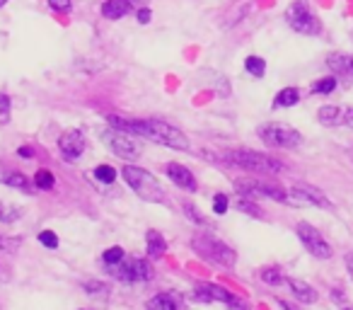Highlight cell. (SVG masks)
<instances>
[{"label": "cell", "mask_w": 353, "mask_h": 310, "mask_svg": "<svg viewBox=\"0 0 353 310\" xmlns=\"http://www.w3.org/2000/svg\"><path fill=\"white\" fill-rule=\"evenodd\" d=\"M123 260H126V252H123L121 247H109V250H104V255H102V262L107 267H117V264H121Z\"/></svg>", "instance_id": "cell-25"}, {"label": "cell", "mask_w": 353, "mask_h": 310, "mask_svg": "<svg viewBox=\"0 0 353 310\" xmlns=\"http://www.w3.org/2000/svg\"><path fill=\"white\" fill-rule=\"evenodd\" d=\"M121 175H123V180H126L128 187H131L141 199L155 202V204L165 202V189H162V184L157 182V177H152L148 170L138 168V165H126Z\"/></svg>", "instance_id": "cell-4"}, {"label": "cell", "mask_w": 353, "mask_h": 310, "mask_svg": "<svg viewBox=\"0 0 353 310\" xmlns=\"http://www.w3.org/2000/svg\"><path fill=\"white\" fill-rule=\"evenodd\" d=\"M10 122V97L8 95H0V124Z\"/></svg>", "instance_id": "cell-32"}, {"label": "cell", "mask_w": 353, "mask_h": 310, "mask_svg": "<svg viewBox=\"0 0 353 310\" xmlns=\"http://www.w3.org/2000/svg\"><path fill=\"white\" fill-rule=\"evenodd\" d=\"M261 281H266V284H271V286H279V284H283V274H281V269H264L261 271Z\"/></svg>", "instance_id": "cell-29"}, {"label": "cell", "mask_w": 353, "mask_h": 310, "mask_svg": "<svg viewBox=\"0 0 353 310\" xmlns=\"http://www.w3.org/2000/svg\"><path fill=\"white\" fill-rule=\"evenodd\" d=\"M295 233H298V238L303 240V245L307 247L310 255L319 257V260H329V257H332V247H329V242L324 240L322 233H319L314 226L300 221L298 226H295Z\"/></svg>", "instance_id": "cell-9"}, {"label": "cell", "mask_w": 353, "mask_h": 310, "mask_svg": "<svg viewBox=\"0 0 353 310\" xmlns=\"http://www.w3.org/2000/svg\"><path fill=\"white\" fill-rule=\"evenodd\" d=\"M317 119L322 126H353V107L327 104L317 112Z\"/></svg>", "instance_id": "cell-13"}, {"label": "cell", "mask_w": 353, "mask_h": 310, "mask_svg": "<svg viewBox=\"0 0 353 310\" xmlns=\"http://www.w3.org/2000/svg\"><path fill=\"white\" fill-rule=\"evenodd\" d=\"M22 218V209L12 206L8 202H0V223H15Z\"/></svg>", "instance_id": "cell-23"}, {"label": "cell", "mask_w": 353, "mask_h": 310, "mask_svg": "<svg viewBox=\"0 0 353 310\" xmlns=\"http://www.w3.org/2000/svg\"><path fill=\"white\" fill-rule=\"evenodd\" d=\"M128 3H131V6H143L145 0H128Z\"/></svg>", "instance_id": "cell-42"}, {"label": "cell", "mask_w": 353, "mask_h": 310, "mask_svg": "<svg viewBox=\"0 0 353 310\" xmlns=\"http://www.w3.org/2000/svg\"><path fill=\"white\" fill-rule=\"evenodd\" d=\"M39 240H41V245L51 247V250H56V247H59V238H56V233H51V231L39 233Z\"/></svg>", "instance_id": "cell-33"}, {"label": "cell", "mask_w": 353, "mask_h": 310, "mask_svg": "<svg viewBox=\"0 0 353 310\" xmlns=\"http://www.w3.org/2000/svg\"><path fill=\"white\" fill-rule=\"evenodd\" d=\"M245 68L250 70V75H254V78H261V75L266 73V61L259 59V56H250V59L245 61Z\"/></svg>", "instance_id": "cell-26"}, {"label": "cell", "mask_w": 353, "mask_h": 310, "mask_svg": "<svg viewBox=\"0 0 353 310\" xmlns=\"http://www.w3.org/2000/svg\"><path fill=\"white\" fill-rule=\"evenodd\" d=\"M150 17H152V12L148 10V8H141V10H138V22H141V25H148Z\"/></svg>", "instance_id": "cell-37"}, {"label": "cell", "mask_w": 353, "mask_h": 310, "mask_svg": "<svg viewBox=\"0 0 353 310\" xmlns=\"http://www.w3.org/2000/svg\"><path fill=\"white\" fill-rule=\"evenodd\" d=\"M167 175H170V180L176 187L187 189V192H196V177H194L189 168H184L179 163H170L167 165Z\"/></svg>", "instance_id": "cell-15"}, {"label": "cell", "mask_w": 353, "mask_h": 310, "mask_svg": "<svg viewBox=\"0 0 353 310\" xmlns=\"http://www.w3.org/2000/svg\"><path fill=\"white\" fill-rule=\"evenodd\" d=\"M0 182L8 184V187H12V189H20V192H27V194L34 189L25 175H22V173H12V170H0Z\"/></svg>", "instance_id": "cell-18"}, {"label": "cell", "mask_w": 353, "mask_h": 310, "mask_svg": "<svg viewBox=\"0 0 353 310\" xmlns=\"http://www.w3.org/2000/svg\"><path fill=\"white\" fill-rule=\"evenodd\" d=\"M49 6L54 8V10L68 12L70 10V0H49Z\"/></svg>", "instance_id": "cell-36"}, {"label": "cell", "mask_w": 353, "mask_h": 310, "mask_svg": "<svg viewBox=\"0 0 353 310\" xmlns=\"http://www.w3.org/2000/svg\"><path fill=\"white\" fill-rule=\"evenodd\" d=\"M184 211H187V216L189 218H194V221H196L199 223V226H206V218H203L201 216V213H199V209L196 206H192V204H184Z\"/></svg>", "instance_id": "cell-34"}, {"label": "cell", "mask_w": 353, "mask_h": 310, "mask_svg": "<svg viewBox=\"0 0 353 310\" xmlns=\"http://www.w3.org/2000/svg\"><path fill=\"white\" fill-rule=\"evenodd\" d=\"M279 305H281V308H283V310H298V308H295V305H290L288 300H279Z\"/></svg>", "instance_id": "cell-41"}, {"label": "cell", "mask_w": 353, "mask_h": 310, "mask_svg": "<svg viewBox=\"0 0 353 310\" xmlns=\"http://www.w3.org/2000/svg\"><path fill=\"white\" fill-rule=\"evenodd\" d=\"M235 189L247 199H254V197H266V199H274V202H288V192L281 189L279 184L274 182H266V180H254V177H247V180H237Z\"/></svg>", "instance_id": "cell-7"}, {"label": "cell", "mask_w": 353, "mask_h": 310, "mask_svg": "<svg viewBox=\"0 0 353 310\" xmlns=\"http://www.w3.org/2000/svg\"><path fill=\"white\" fill-rule=\"evenodd\" d=\"M6 3H8V0H0V8H3V6H6Z\"/></svg>", "instance_id": "cell-43"}, {"label": "cell", "mask_w": 353, "mask_h": 310, "mask_svg": "<svg viewBox=\"0 0 353 310\" xmlns=\"http://www.w3.org/2000/svg\"><path fill=\"white\" fill-rule=\"evenodd\" d=\"M54 175L49 173V170H37V175H34V187L37 189H51L54 187Z\"/></svg>", "instance_id": "cell-27"}, {"label": "cell", "mask_w": 353, "mask_h": 310, "mask_svg": "<svg viewBox=\"0 0 353 310\" xmlns=\"http://www.w3.org/2000/svg\"><path fill=\"white\" fill-rule=\"evenodd\" d=\"M327 66L334 75H343V78H353V56L332 54L327 59Z\"/></svg>", "instance_id": "cell-17"}, {"label": "cell", "mask_w": 353, "mask_h": 310, "mask_svg": "<svg viewBox=\"0 0 353 310\" xmlns=\"http://www.w3.org/2000/svg\"><path fill=\"white\" fill-rule=\"evenodd\" d=\"M128 12H131V3L128 0H107L102 6V15L107 20H121Z\"/></svg>", "instance_id": "cell-20"}, {"label": "cell", "mask_w": 353, "mask_h": 310, "mask_svg": "<svg viewBox=\"0 0 353 310\" xmlns=\"http://www.w3.org/2000/svg\"><path fill=\"white\" fill-rule=\"evenodd\" d=\"M235 206L240 209L242 213H247V216H254V218H264V211H261L259 206H256L252 199H247V197H242V199H237L235 202Z\"/></svg>", "instance_id": "cell-24"}, {"label": "cell", "mask_w": 353, "mask_h": 310, "mask_svg": "<svg viewBox=\"0 0 353 310\" xmlns=\"http://www.w3.org/2000/svg\"><path fill=\"white\" fill-rule=\"evenodd\" d=\"M259 138L266 143L269 148H295L303 143L300 131H295L293 126L281 122H269L259 126Z\"/></svg>", "instance_id": "cell-6"}, {"label": "cell", "mask_w": 353, "mask_h": 310, "mask_svg": "<svg viewBox=\"0 0 353 310\" xmlns=\"http://www.w3.org/2000/svg\"><path fill=\"white\" fill-rule=\"evenodd\" d=\"M351 163H353V153H351Z\"/></svg>", "instance_id": "cell-44"}, {"label": "cell", "mask_w": 353, "mask_h": 310, "mask_svg": "<svg viewBox=\"0 0 353 310\" xmlns=\"http://www.w3.org/2000/svg\"><path fill=\"white\" fill-rule=\"evenodd\" d=\"M225 163H230L232 168H240L245 173L252 175H279L285 170V165L281 160L264 155L256 151H230L225 153Z\"/></svg>", "instance_id": "cell-2"}, {"label": "cell", "mask_w": 353, "mask_h": 310, "mask_svg": "<svg viewBox=\"0 0 353 310\" xmlns=\"http://www.w3.org/2000/svg\"><path fill=\"white\" fill-rule=\"evenodd\" d=\"M17 155H20V158H25V160H30V158H32V148L22 146L20 151H17Z\"/></svg>", "instance_id": "cell-39"}, {"label": "cell", "mask_w": 353, "mask_h": 310, "mask_svg": "<svg viewBox=\"0 0 353 310\" xmlns=\"http://www.w3.org/2000/svg\"><path fill=\"white\" fill-rule=\"evenodd\" d=\"M107 122L112 128L126 131L131 136H143L165 148H174V151H189V138L165 119H126L112 114V117H107Z\"/></svg>", "instance_id": "cell-1"}, {"label": "cell", "mask_w": 353, "mask_h": 310, "mask_svg": "<svg viewBox=\"0 0 353 310\" xmlns=\"http://www.w3.org/2000/svg\"><path fill=\"white\" fill-rule=\"evenodd\" d=\"M112 274L121 281H148L152 279V264L148 260H123L121 264L109 267Z\"/></svg>", "instance_id": "cell-11"}, {"label": "cell", "mask_w": 353, "mask_h": 310, "mask_svg": "<svg viewBox=\"0 0 353 310\" xmlns=\"http://www.w3.org/2000/svg\"><path fill=\"white\" fill-rule=\"evenodd\" d=\"M85 289H88V293H104L107 284H102V281H90V284H85Z\"/></svg>", "instance_id": "cell-35"}, {"label": "cell", "mask_w": 353, "mask_h": 310, "mask_svg": "<svg viewBox=\"0 0 353 310\" xmlns=\"http://www.w3.org/2000/svg\"><path fill=\"white\" fill-rule=\"evenodd\" d=\"M346 310H353V308H346Z\"/></svg>", "instance_id": "cell-45"}, {"label": "cell", "mask_w": 353, "mask_h": 310, "mask_svg": "<svg viewBox=\"0 0 353 310\" xmlns=\"http://www.w3.org/2000/svg\"><path fill=\"white\" fill-rule=\"evenodd\" d=\"M332 300H339V303H343V293H341V289H334V291H332Z\"/></svg>", "instance_id": "cell-40"}, {"label": "cell", "mask_w": 353, "mask_h": 310, "mask_svg": "<svg viewBox=\"0 0 353 310\" xmlns=\"http://www.w3.org/2000/svg\"><path fill=\"white\" fill-rule=\"evenodd\" d=\"M194 298L203 300V303H225L235 310H247L245 303H240L230 291H225L223 286H216V284H199L196 291H194Z\"/></svg>", "instance_id": "cell-12"}, {"label": "cell", "mask_w": 353, "mask_h": 310, "mask_svg": "<svg viewBox=\"0 0 353 310\" xmlns=\"http://www.w3.org/2000/svg\"><path fill=\"white\" fill-rule=\"evenodd\" d=\"M85 146H88V141H85L83 131H65L59 138V151L63 153L65 160H78L85 153Z\"/></svg>", "instance_id": "cell-14"}, {"label": "cell", "mask_w": 353, "mask_h": 310, "mask_svg": "<svg viewBox=\"0 0 353 310\" xmlns=\"http://www.w3.org/2000/svg\"><path fill=\"white\" fill-rule=\"evenodd\" d=\"M336 88V78H322L312 85V93H319V95H329L332 90Z\"/></svg>", "instance_id": "cell-30"}, {"label": "cell", "mask_w": 353, "mask_h": 310, "mask_svg": "<svg viewBox=\"0 0 353 310\" xmlns=\"http://www.w3.org/2000/svg\"><path fill=\"white\" fill-rule=\"evenodd\" d=\"M346 269H348V276H351V281H353V252H348L346 255Z\"/></svg>", "instance_id": "cell-38"}, {"label": "cell", "mask_w": 353, "mask_h": 310, "mask_svg": "<svg viewBox=\"0 0 353 310\" xmlns=\"http://www.w3.org/2000/svg\"><path fill=\"white\" fill-rule=\"evenodd\" d=\"M300 102V93L298 88H283L279 95H276L274 104L276 107H293V104Z\"/></svg>", "instance_id": "cell-22"}, {"label": "cell", "mask_w": 353, "mask_h": 310, "mask_svg": "<svg viewBox=\"0 0 353 310\" xmlns=\"http://www.w3.org/2000/svg\"><path fill=\"white\" fill-rule=\"evenodd\" d=\"M145 247H148V257H150V260H160V257L167 252L165 238H162L157 231H148L145 233Z\"/></svg>", "instance_id": "cell-19"}, {"label": "cell", "mask_w": 353, "mask_h": 310, "mask_svg": "<svg viewBox=\"0 0 353 310\" xmlns=\"http://www.w3.org/2000/svg\"><path fill=\"white\" fill-rule=\"evenodd\" d=\"M102 141L112 148L114 155H119V158H123V160H136L143 151L141 143H138L131 133L119 131V128H109V131H104Z\"/></svg>", "instance_id": "cell-8"}, {"label": "cell", "mask_w": 353, "mask_h": 310, "mask_svg": "<svg viewBox=\"0 0 353 310\" xmlns=\"http://www.w3.org/2000/svg\"><path fill=\"white\" fill-rule=\"evenodd\" d=\"M285 22H288L290 30L298 32V35L314 37V35L322 32V25H319V20L312 15V10L307 8L305 0H295V3H290L288 10H285Z\"/></svg>", "instance_id": "cell-5"}, {"label": "cell", "mask_w": 353, "mask_h": 310, "mask_svg": "<svg viewBox=\"0 0 353 310\" xmlns=\"http://www.w3.org/2000/svg\"><path fill=\"white\" fill-rule=\"evenodd\" d=\"M228 206H230V199H228L225 194H216V199H213V213L223 216V213L228 211Z\"/></svg>", "instance_id": "cell-31"}, {"label": "cell", "mask_w": 353, "mask_h": 310, "mask_svg": "<svg viewBox=\"0 0 353 310\" xmlns=\"http://www.w3.org/2000/svg\"><path fill=\"white\" fill-rule=\"evenodd\" d=\"M145 308L148 310H182V308H179V300H176V296H172V293L152 296V298L148 300Z\"/></svg>", "instance_id": "cell-21"}, {"label": "cell", "mask_w": 353, "mask_h": 310, "mask_svg": "<svg viewBox=\"0 0 353 310\" xmlns=\"http://www.w3.org/2000/svg\"><path fill=\"white\" fill-rule=\"evenodd\" d=\"M293 206H319V209H332V202L327 199V194H322L319 189L310 187V184H295L288 192V202Z\"/></svg>", "instance_id": "cell-10"}, {"label": "cell", "mask_w": 353, "mask_h": 310, "mask_svg": "<svg viewBox=\"0 0 353 310\" xmlns=\"http://www.w3.org/2000/svg\"><path fill=\"white\" fill-rule=\"evenodd\" d=\"M285 284H288L290 293H293L295 298L300 300V303L312 305L314 300H317V291H314L310 284H305V281H300V279H285Z\"/></svg>", "instance_id": "cell-16"}, {"label": "cell", "mask_w": 353, "mask_h": 310, "mask_svg": "<svg viewBox=\"0 0 353 310\" xmlns=\"http://www.w3.org/2000/svg\"><path fill=\"white\" fill-rule=\"evenodd\" d=\"M192 245H194V250L203 257V260H211L221 267H230V269L237 264L235 250H232L230 245H225L221 238L213 235V233H196L194 240H192Z\"/></svg>", "instance_id": "cell-3"}, {"label": "cell", "mask_w": 353, "mask_h": 310, "mask_svg": "<svg viewBox=\"0 0 353 310\" xmlns=\"http://www.w3.org/2000/svg\"><path fill=\"white\" fill-rule=\"evenodd\" d=\"M92 175L99 180V182H104V184H112L114 180H117V170L109 168V165H99V168H94Z\"/></svg>", "instance_id": "cell-28"}]
</instances>
